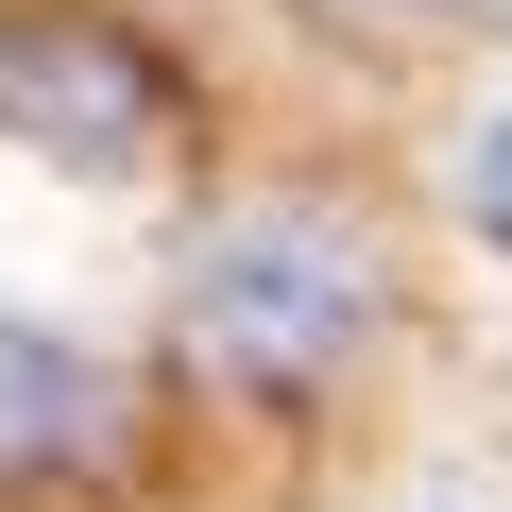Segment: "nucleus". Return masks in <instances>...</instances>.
Returning a JSON list of instances; mask_svg holds the SVG:
<instances>
[{
  "mask_svg": "<svg viewBox=\"0 0 512 512\" xmlns=\"http://www.w3.org/2000/svg\"><path fill=\"white\" fill-rule=\"evenodd\" d=\"M342 18H461V0H342Z\"/></svg>",
  "mask_w": 512,
  "mask_h": 512,
  "instance_id": "39448f33",
  "label": "nucleus"
},
{
  "mask_svg": "<svg viewBox=\"0 0 512 512\" xmlns=\"http://www.w3.org/2000/svg\"><path fill=\"white\" fill-rule=\"evenodd\" d=\"M120 461H137V376L69 325H0V495L120 478Z\"/></svg>",
  "mask_w": 512,
  "mask_h": 512,
  "instance_id": "7ed1b4c3",
  "label": "nucleus"
},
{
  "mask_svg": "<svg viewBox=\"0 0 512 512\" xmlns=\"http://www.w3.org/2000/svg\"><path fill=\"white\" fill-rule=\"evenodd\" d=\"M376 239L325 222V205H239L205 256H188V359L256 410H308L359 342H376Z\"/></svg>",
  "mask_w": 512,
  "mask_h": 512,
  "instance_id": "f257e3e1",
  "label": "nucleus"
},
{
  "mask_svg": "<svg viewBox=\"0 0 512 512\" xmlns=\"http://www.w3.org/2000/svg\"><path fill=\"white\" fill-rule=\"evenodd\" d=\"M0 137L52 154V171H154V154H171V69H154V35L86 18V0L0 18Z\"/></svg>",
  "mask_w": 512,
  "mask_h": 512,
  "instance_id": "f03ea898",
  "label": "nucleus"
},
{
  "mask_svg": "<svg viewBox=\"0 0 512 512\" xmlns=\"http://www.w3.org/2000/svg\"><path fill=\"white\" fill-rule=\"evenodd\" d=\"M461 222H478V239H495V256H512V120H495V137H478V154H461Z\"/></svg>",
  "mask_w": 512,
  "mask_h": 512,
  "instance_id": "20e7f679",
  "label": "nucleus"
}]
</instances>
